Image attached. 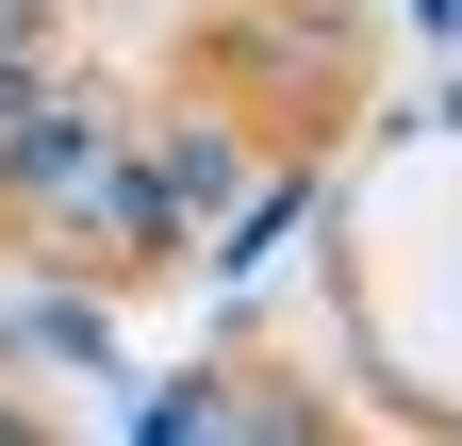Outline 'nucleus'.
Wrapping results in <instances>:
<instances>
[{
  "label": "nucleus",
  "instance_id": "nucleus-1",
  "mask_svg": "<svg viewBox=\"0 0 462 446\" xmlns=\"http://www.w3.org/2000/svg\"><path fill=\"white\" fill-rule=\"evenodd\" d=\"M0 165H17V199H50V215H99L116 199V149L83 116H50V99H0Z\"/></svg>",
  "mask_w": 462,
  "mask_h": 446
},
{
  "label": "nucleus",
  "instance_id": "nucleus-2",
  "mask_svg": "<svg viewBox=\"0 0 462 446\" xmlns=\"http://www.w3.org/2000/svg\"><path fill=\"white\" fill-rule=\"evenodd\" d=\"M17 50H33V33H17V0H0V99H33V67H17Z\"/></svg>",
  "mask_w": 462,
  "mask_h": 446
}]
</instances>
